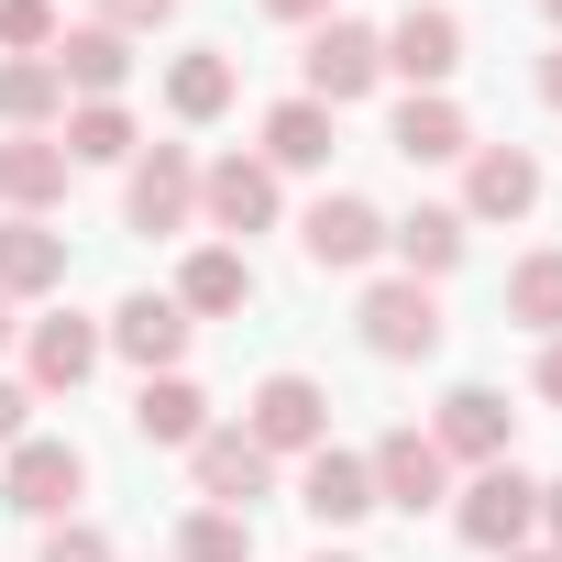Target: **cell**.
<instances>
[{"label": "cell", "mask_w": 562, "mask_h": 562, "mask_svg": "<svg viewBox=\"0 0 562 562\" xmlns=\"http://www.w3.org/2000/svg\"><path fill=\"white\" fill-rule=\"evenodd\" d=\"M452 518H463V540H474V551H518V540L540 529V485H529L518 463H485V474L463 485V507H452Z\"/></svg>", "instance_id": "1"}, {"label": "cell", "mask_w": 562, "mask_h": 562, "mask_svg": "<svg viewBox=\"0 0 562 562\" xmlns=\"http://www.w3.org/2000/svg\"><path fill=\"white\" fill-rule=\"evenodd\" d=\"M243 430H254V452H265V463H276V452H321V441H331V397H321L310 375H265Z\"/></svg>", "instance_id": "2"}, {"label": "cell", "mask_w": 562, "mask_h": 562, "mask_svg": "<svg viewBox=\"0 0 562 562\" xmlns=\"http://www.w3.org/2000/svg\"><path fill=\"white\" fill-rule=\"evenodd\" d=\"M0 496H12L23 518H67V507L89 496V463H78V441H12V474H0Z\"/></svg>", "instance_id": "3"}, {"label": "cell", "mask_w": 562, "mask_h": 562, "mask_svg": "<svg viewBox=\"0 0 562 562\" xmlns=\"http://www.w3.org/2000/svg\"><path fill=\"white\" fill-rule=\"evenodd\" d=\"M364 342H375L386 364L430 353V342H441V299L419 288V276H386V288H364Z\"/></svg>", "instance_id": "4"}, {"label": "cell", "mask_w": 562, "mask_h": 562, "mask_svg": "<svg viewBox=\"0 0 562 562\" xmlns=\"http://www.w3.org/2000/svg\"><path fill=\"white\" fill-rule=\"evenodd\" d=\"M375 78H386V45H375L364 23H321V34H310V100H321V111L364 100Z\"/></svg>", "instance_id": "5"}, {"label": "cell", "mask_w": 562, "mask_h": 562, "mask_svg": "<svg viewBox=\"0 0 562 562\" xmlns=\"http://www.w3.org/2000/svg\"><path fill=\"white\" fill-rule=\"evenodd\" d=\"M364 474H375V507H408V518H419V507H441V474H452V463H441L430 430H386V441L364 452Z\"/></svg>", "instance_id": "6"}, {"label": "cell", "mask_w": 562, "mask_h": 562, "mask_svg": "<svg viewBox=\"0 0 562 562\" xmlns=\"http://www.w3.org/2000/svg\"><path fill=\"white\" fill-rule=\"evenodd\" d=\"M188 210H199V166H188L177 144H155V155L133 166V188H122V221H133V232H188Z\"/></svg>", "instance_id": "7"}, {"label": "cell", "mask_w": 562, "mask_h": 562, "mask_svg": "<svg viewBox=\"0 0 562 562\" xmlns=\"http://www.w3.org/2000/svg\"><path fill=\"white\" fill-rule=\"evenodd\" d=\"M375 45H386V67H397V78H419V89H441V78L463 67V23L441 12V0H430V12L408 0V12H397V34H375Z\"/></svg>", "instance_id": "8"}, {"label": "cell", "mask_w": 562, "mask_h": 562, "mask_svg": "<svg viewBox=\"0 0 562 562\" xmlns=\"http://www.w3.org/2000/svg\"><path fill=\"white\" fill-rule=\"evenodd\" d=\"M199 210H210V232H265L276 221V166L265 155H221L199 177Z\"/></svg>", "instance_id": "9"}, {"label": "cell", "mask_w": 562, "mask_h": 562, "mask_svg": "<svg viewBox=\"0 0 562 562\" xmlns=\"http://www.w3.org/2000/svg\"><path fill=\"white\" fill-rule=\"evenodd\" d=\"M299 243H310V265H364L375 243H386V221H375V199H353V188H331L310 221H299Z\"/></svg>", "instance_id": "10"}, {"label": "cell", "mask_w": 562, "mask_h": 562, "mask_svg": "<svg viewBox=\"0 0 562 562\" xmlns=\"http://www.w3.org/2000/svg\"><path fill=\"white\" fill-rule=\"evenodd\" d=\"M430 441H441V463H452V452H463V463H507V397H496V386H452Z\"/></svg>", "instance_id": "11"}, {"label": "cell", "mask_w": 562, "mask_h": 562, "mask_svg": "<svg viewBox=\"0 0 562 562\" xmlns=\"http://www.w3.org/2000/svg\"><path fill=\"white\" fill-rule=\"evenodd\" d=\"M188 452H199V496H210V507H254L265 474H276V463L254 452V430H199Z\"/></svg>", "instance_id": "12"}, {"label": "cell", "mask_w": 562, "mask_h": 562, "mask_svg": "<svg viewBox=\"0 0 562 562\" xmlns=\"http://www.w3.org/2000/svg\"><path fill=\"white\" fill-rule=\"evenodd\" d=\"M299 507L321 518V529H342V518H364L375 507V474H364V452H310V474H299Z\"/></svg>", "instance_id": "13"}, {"label": "cell", "mask_w": 562, "mask_h": 562, "mask_svg": "<svg viewBox=\"0 0 562 562\" xmlns=\"http://www.w3.org/2000/svg\"><path fill=\"white\" fill-rule=\"evenodd\" d=\"M67 276V232L45 221H0V299H45Z\"/></svg>", "instance_id": "14"}, {"label": "cell", "mask_w": 562, "mask_h": 562, "mask_svg": "<svg viewBox=\"0 0 562 562\" xmlns=\"http://www.w3.org/2000/svg\"><path fill=\"white\" fill-rule=\"evenodd\" d=\"M529 199H540V166L518 144H485L474 155V188H463V221H518Z\"/></svg>", "instance_id": "15"}, {"label": "cell", "mask_w": 562, "mask_h": 562, "mask_svg": "<svg viewBox=\"0 0 562 562\" xmlns=\"http://www.w3.org/2000/svg\"><path fill=\"white\" fill-rule=\"evenodd\" d=\"M111 342H122L144 375H166V364L188 353V310H177V299H122V310H111Z\"/></svg>", "instance_id": "16"}, {"label": "cell", "mask_w": 562, "mask_h": 562, "mask_svg": "<svg viewBox=\"0 0 562 562\" xmlns=\"http://www.w3.org/2000/svg\"><path fill=\"white\" fill-rule=\"evenodd\" d=\"M0 199H12V210H45V199H67V144H45V133H12V144H0Z\"/></svg>", "instance_id": "17"}, {"label": "cell", "mask_w": 562, "mask_h": 562, "mask_svg": "<svg viewBox=\"0 0 562 562\" xmlns=\"http://www.w3.org/2000/svg\"><path fill=\"white\" fill-rule=\"evenodd\" d=\"M254 299V265L232 254V243H210V254H188V276H177V310H199V321H221V310H243Z\"/></svg>", "instance_id": "18"}, {"label": "cell", "mask_w": 562, "mask_h": 562, "mask_svg": "<svg viewBox=\"0 0 562 562\" xmlns=\"http://www.w3.org/2000/svg\"><path fill=\"white\" fill-rule=\"evenodd\" d=\"M45 67H56L67 89H89V100H111L133 56H122V34H111V23H89V34H56V56H45Z\"/></svg>", "instance_id": "19"}, {"label": "cell", "mask_w": 562, "mask_h": 562, "mask_svg": "<svg viewBox=\"0 0 562 562\" xmlns=\"http://www.w3.org/2000/svg\"><path fill=\"white\" fill-rule=\"evenodd\" d=\"M386 144H397L408 166H452V155H474V133H463V111H452V100H408Z\"/></svg>", "instance_id": "20"}, {"label": "cell", "mask_w": 562, "mask_h": 562, "mask_svg": "<svg viewBox=\"0 0 562 562\" xmlns=\"http://www.w3.org/2000/svg\"><path fill=\"white\" fill-rule=\"evenodd\" d=\"M133 430H144V441H199V430H210V397H199L188 375H144V397H133Z\"/></svg>", "instance_id": "21"}, {"label": "cell", "mask_w": 562, "mask_h": 562, "mask_svg": "<svg viewBox=\"0 0 562 562\" xmlns=\"http://www.w3.org/2000/svg\"><path fill=\"white\" fill-rule=\"evenodd\" d=\"M265 166H331V111L321 100H276L265 111Z\"/></svg>", "instance_id": "22"}, {"label": "cell", "mask_w": 562, "mask_h": 562, "mask_svg": "<svg viewBox=\"0 0 562 562\" xmlns=\"http://www.w3.org/2000/svg\"><path fill=\"white\" fill-rule=\"evenodd\" d=\"M386 243L408 254V276L430 288V276H452V265H463V210H408V221H397Z\"/></svg>", "instance_id": "23"}, {"label": "cell", "mask_w": 562, "mask_h": 562, "mask_svg": "<svg viewBox=\"0 0 562 562\" xmlns=\"http://www.w3.org/2000/svg\"><path fill=\"white\" fill-rule=\"evenodd\" d=\"M166 111H177V122H221V111H232V56H210V45L177 56V67H166Z\"/></svg>", "instance_id": "24"}, {"label": "cell", "mask_w": 562, "mask_h": 562, "mask_svg": "<svg viewBox=\"0 0 562 562\" xmlns=\"http://www.w3.org/2000/svg\"><path fill=\"white\" fill-rule=\"evenodd\" d=\"M67 111V78L45 67V56H12V67H0V122H12V133H34V122H56Z\"/></svg>", "instance_id": "25"}, {"label": "cell", "mask_w": 562, "mask_h": 562, "mask_svg": "<svg viewBox=\"0 0 562 562\" xmlns=\"http://www.w3.org/2000/svg\"><path fill=\"white\" fill-rule=\"evenodd\" d=\"M67 166H122L133 155V122H122V100H89V111H67Z\"/></svg>", "instance_id": "26"}, {"label": "cell", "mask_w": 562, "mask_h": 562, "mask_svg": "<svg viewBox=\"0 0 562 562\" xmlns=\"http://www.w3.org/2000/svg\"><path fill=\"white\" fill-rule=\"evenodd\" d=\"M89 364H100V331L89 321H45L34 331V386H89Z\"/></svg>", "instance_id": "27"}, {"label": "cell", "mask_w": 562, "mask_h": 562, "mask_svg": "<svg viewBox=\"0 0 562 562\" xmlns=\"http://www.w3.org/2000/svg\"><path fill=\"white\" fill-rule=\"evenodd\" d=\"M507 321H529V331L562 342V254H529V265L507 276Z\"/></svg>", "instance_id": "28"}, {"label": "cell", "mask_w": 562, "mask_h": 562, "mask_svg": "<svg viewBox=\"0 0 562 562\" xmlns=\"http://www.w3.org/2000/svg\"><path fill=\"white\" fill-rule=\"evenodd\" d=\"M177 562H254V529H243V507H199V518L177 529Z\"/></svg>", "instance_id": "29"}, {"label": "cell", "mask_w": 562, "mask_h": 562, "mask_svg": "<svg viewBox=\"0 0 562 562\" xmlns=\"http://www.w3.org/2000/svg\"><path fill=\"white\" fill-rule=\"evenodd\" d=\"M56 0H0V45H12V56H56Z\"/></svg>", "instance_id": "30"}, {"label": "cell", "mask_w": 562, "mask_h": 562, "mask_svg": "<svg viewBox=\"0 0 562 562\" xmlns=\"http://www.w3.org/2000/svg\"><path fill=\"white\" fill-rule=\"evenodd\" d=\"M45 562H111V540H100L89 518H56V529H45Z\"/></svg>", "instance_id": "31"}, {"label": "cell", "mask_w": 562, "mask_h": 562, "mask_svg": "<svg viewBox=\"0 0 562 562\" xmlns=\"http://www.w3.org/2000/svg\"><path fill=\"white\" fill-rule=\"evenodd\" d=\"M100 12H111V34H155V23L177 12V0H100Z\"/></svg>", "instance_id": "32"}, {"label": "cell", "mask_w": 562, "mask_h": 562, "mask_svg": "<svg viewBox=\"0 0 562 562\" xmlns=\"http://www.w3.org/2000/svg\"><path fill=\"white\" fill-rule=\"evenodd\" d=\"M23 408H34V397H23L12 375H0V441H23Z\"/></svg>", "instance_id": "33"}, {"label": "cell", "mask_w": 562, "mask_h": 562, "mask_svg": "<svg viewBox=\"0 0 562 562\" xmlns=\"http://www.w3.org/2000/svg\"><path fill=\"white\" fill-rule=\"evenodd\" d=\"M265 12H276V23H321L331 0H265Z\"/></svg>", "instance_id": "34"}, {"label": "cell", "mask_w": 562, "mask_h": 562, "mask_svg": "<svg viewBox=\"0 0 562 562\" xmlns=\"http://www.w3.org/2000/svg\"><path fill=\"white\" fill-rule=\"evenodd\" d=\"M540 397H551V408H562V342H551V353H540Z\"/></svg>", "instance_id": "35"}, {"label": "cell", "mask_w": 562, "mask_h": 562, "mask_svg": "<svg viewBox=\"0 0 562 562\" xmlns=\"http://www.w3.org/2000/svg\"><path fill=\"white\" fill-rule=\"evenodd\" d=\"M540 100H551V111H562V56H551V67H540Z\"/></svg>", "instance_id": "36"}, {"label": "cell", "mask_w": 562, "mask_h": 562, "mask_svg": "<svg viewBox=\"0 0 562 562\" xmlns=\"http://www.w3.org/2000/svg\"><path fill=\"white\" fill-rule=\"evenodd\" d=\"M540 518H551V540H562V485H540Z\"/></svg>", "instance_id": "37"}, {"label": "cell", "mask_w": 562, "mask_h": 562, "mask_svg": "<svg viewBox=\"0 0 562 562\" xmlns=\"http://www.w3.org/2000/svg\"><path fill=\"white\" fill-rule=\"evenodd\" d=\"M0 342H12V299H0Z\"/></svg>", "instance_id": "38"}, {"label": "cell", "mask_w": 562, "mask_h": 562, "mask_svg": "<svg viewBox=\"0 0 562 562\" xmlns=\"http://www.w3.org/2000/svg\"><path fill=\"white\" fill-rule=\"evenodd\" d=\"M496 562H540V551H496Z\"/></svg>", "instance_id": "39"}, {"label": "cell", "mask_w": 562, "mask_h": 562, "mask_svg": "<svg viewBox=\"0 0 562 562\" xmlns=\"http://www.w3.org/2000/svg\"><path fill=\"white\" fill-rule=\"evenodd\" d=\"M321 562H353V551H321Z\"/></svg>", "instance_id": "40"}, {"label": "cell", "mask_w": 562, "mask_h": 562, "mask_svg": "<svg viewBox=\"0 0 562 562\" xmlns=\"http://www.w3.org/2000/svg\"><path fill=\"white\" fill-rule=\"evenodd\" d=\"M551 23H562V0H551Z\"/></svg>", "instance_id": "41"}]
</instances>
